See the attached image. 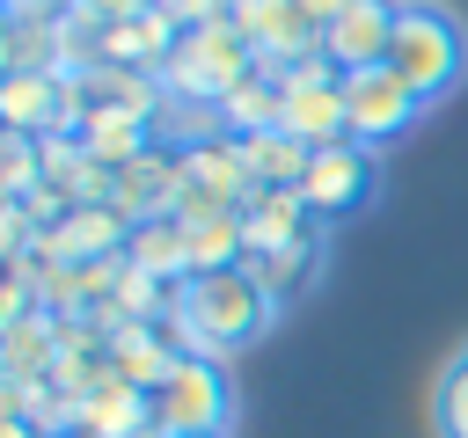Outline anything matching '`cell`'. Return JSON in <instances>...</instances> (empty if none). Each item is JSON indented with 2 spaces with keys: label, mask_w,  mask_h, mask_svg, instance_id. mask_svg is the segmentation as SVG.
Listing matches in <instances>:
<instances>
[{
  "label": "cell",
  "mask_w": 468,
  "mask_h": 438,
  "mask_svg": "<svg viewBox=\"0 0 468 438\" xmlns=\"http://www.w3.org/2000/svg\"><path fill=\"white\" fill-rule=\"evenodd\" d=\"M176 321H183V343H190V358H234V350H249L271 321H278V299L249 277V263L241 270H212V277H190L183 285V307H176Z\"/></svg>",
  "instance_id": "cell-1"
},
{
  "label": "cell",
  "mask_w": 468,
  "mask_h": 438,
  "mask_svg": "<svg viewBox=\"0 0 468 438\" xmlns=\"http://www.w3.org/2000/svg\"><path fill=\"white\" fill-rule=\"evenodd\" d=\"M256 66H263V58H256V44L241 36V22H234V15H219V22L183 29V44H176V51H168V66H161V88H168L176 102L219 110V95H234Z\"/></svg>",
  "instance_id": "cell-2"
},
{
  "label": "cell",
  "mask_w": 468,
  "mask_h": 438,
  "mask_svg": "<svg viewBox=\"0 0 468 438\" xmlns=\"http://www.w3.org/2000/svg\"><path fill=\"white\" fill-rule=\"evenodd\" d=\"M388 66H395L424 102H439V95L468 73V29H461L453 7H439V0H402V22H395V51H388Z\"/></svg>",
  "instance_id": "cell-3"
},
{
  "label": "cell",
  "mask_w": 468,
  "mask_h": 438,
  "mask_svg": "<svg viewBox=\"0 0 468 438\" xmlns=\"http://www.w3.org/2000/svg\"><path fill=\"white\" fill-rule=\"evenodd\" d=\"M278 80H285V117H278V131H292L300 146H336V139H351V117H344V73H336L329 51L285 66Z\"/></svg>",
  "instance_id": "cell-4"
},
{
  "label": "cell",
  "mask_w": 468,
  "mask_h": 438,
  "mask_svg": "<svg viewBox=\"0 0 468 438\" xmlns=\"http://www.w3.org/2000/svg\"><path fill=\"white\" fill-rule=\"evenodd\" d=\"M300 197H307V212H314L322 226H336V219L366 212V204L380 197V153H373V146H358V139L314 146V161H307V182H300Z\"/></svg>",
  "instance_id": "cell-5"
},
{
  "label": "cell",
  "mask_w": 468,
  "mask_h": 438,
  "mask_svg": "<svg viewBox=\"0 0 468 438\" xmlns=\"http://www.w3.org/2000/svg\"><path fill=\"white\" fill-rule=\"evenodd\" d=\"M227 423H234V387H227L219 358H183L154 387V431L161 438H176V431H227Z\"/></svg>",
  "instance_id": "cell-6"
},
{
  "label": "cell",
  "mask_w": 468,
  "mask_h": 438,
  "mask_svg": "<svg viewBox=\"0 0 468 438\" xmlns=\"http://www.w3.org/2000/svg\"><path fill=\"white\" fill-rule=\"evenodd\" d=\"M344 117H351V139L380 153L388 139H402L424 117V95L395 66H366V73H344Z\"/></svg>",
  "instance_id": "cell-7"
},
{
  "label": "cell",
  "mask_w": 468,
  "mask_h": 438,
  "mask_svg": "<svg viewBox=\"0 0 468 438\" xmlns=\"http://www.w3.org/2000/svg\"><path fill=\"white\" fill-rule=\"evenodd\" d=\"M88 117L73 73H7L0 80V124L29 131V139H73Z\"/></svg>",
  "instance_id": "cell-8"
},
{
  "label": "cell",
  "mask_w": 468,
  "mask_h": 438,
  "mask_svg": "<svg viewBox=\"0 0 468 438\" xmlns=\"http://www.w3.org/2000/svg\"><path fill=\"white\" fill-rule=\"evenodd\" d=\"M234 22H241V36L256 44V58H263L271 73H285V66H300V58L322 51V29L307 22L300 0H241Z\"/></svg>",
  "instance_id": "cell-9"
},
{
  "label": "cell",
  "mask_w": 468,
  "mask_h": 438,
  "mask_svg": "<svg viewBox=\"0 0 468 438\" xmlns=\"http://www.w3.org/2000/svg\"><path fill=\"white\" fill-rule=\"evenodd\" d=\"M395 22H402V0H351V7L322 29V51L336 58V73L388 66V51H395Z\"/></svg>",
  "instance_id": "cell-10"
},
{
  "label": "cell",
  "mask_w": 468,
  "mask_h": 438,
  "mask_svg": "<svg viewBox=\"0 0 468 438\" xmlns=\"http://www.w3.org/2000/svg\"><path fill=\"white\" fill-rule=\"evenodd\" d=\"M176 197H183V146H154V153H139L132 168H117V190H110V204L132 219V226H146V219H176Z\"/></svg>",
  "instance_id": "cell-11"
},
{
  "label": "cell",
  "mask_w": 468,
  "mask_h": 438,
  "mask_svg": "<svg viewBox=\"0 0 468 438\" xmlns=\"http://www.w3.org/2000/svg\"><path fill=\"white\" fill-rule=\"evenodd\" d=\"M124 241H132V219L117 204H80L37 234V256L44 263H102V256H124Z\"/></svg>",
  "instance_id": "cell-12"
},
{
  "label": "cell",
  "mask_w": 468,
  "mask_h": 438,
  "mask_svg": "<svg viewBox=\"0 0 468 438\" xmlns=\"http://www.w3.org/2000/svg\"><path fill=\"white\" fill-rule=\"evenodd\" d=\"M73 88H80V102L88 110H124V117H139V124H154L161 131V117H168V88H161V73H132V66H110V58H95V66H80L73 73Z\"/></svg>",
  "instance_id": "cell-13"
},
{
  "label": "cell",
  "mask_w": 468,
  "mask_h": 438,
  "mask_svg": "<svg viewBox=\"0 0 468 438\" xmlns=\"http://www.w3.org/2000/svg\"><path fill=\"white\" fill-rule=\"evenodd\" d=\"M176 44H183V22H176L168 7H154V0H146L139 15L110 22V29L95 36V58H110V66H132V73H161Z\"/></svg>",
  "instance_id": "cell-14"
},
{
  "label": "cell",
  "mask_w": 468,
  "mask_h": 438,
  "mask_svg": "<svg viewBox=\"0 0 468 438\" xmlns=\"http://www.w3.org/2000/svg\"><path fill=\"white\" fill-rule=\"evenodd\" d=\"M183 182L205 190L212 204H234V212L256 197V175H249L234 131H205V139H190V146H183Z\"/></svg>",
  "instance_id": "cell-15"
},
{
  "label": "cell",
  "mask_w": 468,
  "mask_h": 438,
  "mask_svg": "<svg viewBox=\"0 0 468 438\" xmlns=\"http://www.w3.org/2000/svg\"><path fill=\"white\" fill-rule=\"evenodd\" d=\"M73 438H161V431H154V394L132 387V380L102 387V394L73 416Z\"/></svg>",
  "instance_id": "cell-16"
},
{
  "label": "cell",
  "mask_w": 468,
  "mask_h": 438,
  "mask_svg": "<svg viewBox=\"0 0 468 438\" xmlns=\"http://www.w3.org/2000/svg\"><path fill=\"white\" fill-rule=\"evenodd\" d=\"M241 226H249V256H256V248H285V241L322 234V219L307 212L300 190H256V197L241 204Z\"/></svg>",
  "instance_id": "cell-17"
},
{
  "label": "cell",
  "mask_w": 468,
  "mask_h": 438,
  "mask_svg": "<svg viewBox=\"0 0 468 438\" xmlns=\"http://www.w3.org/2000/svg\"><path fill=\"white\" fill-rule=\"evenodd\" d=\"M58 365V314H22L0 328V380H51Z\"/></svg>",
  "instance_id": "cell-18"
},
{
  "label": "cell",
  "mask_w": 468,
  "mask_h": 438,
  "mask_svg": "<svg viewBox=\"0 0 468 438\" xmlns=\"http://www.w3.org/2000/svg\"><path fill=\"white\" fill-rule=\"evenodd\" d=\"M219 131H234V139H256V131H278V117H285V80L271 73V66H256L234 95H219Z\"/></svg>",
  "instance_id": "cell-19"
},
{
  "label": "cell",
  "mask_w": 468,
  "mask_h": 438,
  "mask_svg": "<svg viewBox=\"0 0 468 438\" xmlns=\"http://www.w3.org/2000/svg\"><path fill=\"white\" fill-rule=\"evenodd\" d=\"M73 139H80L102 168H132L139 153H154V146H161V131H154V124H139V117H124V110H88Z\"/></svg>",
  "instance_id": "cell-20"
},
{
  "label": "cell",
  "mask_w": 468,
  "mask_h": 438,
  "mask_svg": "<svg viewBox=\"0 0 468 438\" xmlns=\"http://www.w3.org/2000/svg\"><path fill=\"white\" fill-rule=\"evenodd\" d=\"M314 270H322V234L285 241V248H256V256H249V277H256L278 307H292V299L314 285Z\"/></svg>",
  "instance_id": "cell-21"
},
{
  "label": "cell",
  "mask_w": 468,
  "mask_h": 438,
  "mask_svg": "<svg viewBox=\"0 0 468 438\" xmlns=\"http://www.w3.org/2000/svg\"><path fill=\"white\" fill-rule=\"evenodd\" d=\"M124 263H132V270H146V277L190 285V234H183V219H146V226H132Z\"/></svg>",
  "instance_id": "cell-22"
},
{
  "label": "cell",
  "mask_w": 468,
  "mask_h": 438,
  "mask_svg": "<svg viewBox=\"0 0 468 438\" xmlns=\"http://www.w3.org/2000/svg\"><path fill=\"white\" fill-rule=\"evenodd\" d=\"M241 161H249L256 190H300V182H307L314 146H300L292 131H256V139H241Z\"/></svg>",
  "instance_id": "cell-23"
},
{
  "label": "cell",
  "mask_w": 468,
  "mask_h": 438,
  "mask_svg": "<svg viewBox=\"0 0 468 438\" xmlns=\"http://www.w3.org/2000/svg\"><path fill=\"white\" fill-rule=\"evenodd\" d=\"M190 277H212V270H241L249 263V226L241 212H212V219H190Z\"/></svg>",
  "instance_id": "cell-24"
},
{
  "label": "cell",
  "mask_w": 468,
  "mask_h": 438,
  "mask_svg": "<svg viewBox=\"0 0 468 438\" xmlns=\"http://www.w3.org/2000/svg\"><path fill=\"white\" fill-rule=\"evenodd\" d=\"M431 438H468V343L431 380Z\"/></svg>",
  "instance_id": "cell-25"
},
{
  "label": "cell",
  "mask_w": 468,
  "mask_h": 438,
  "mask_svg": "<svg viewBox=\"0 0 468 438\" xmlns=\"http://www.w3.org/2000/svg\"><path fill=\"white\" fill-rule=\"evenodd\" d=\"M37 182H44V146H37L29 131H7V139H0V197L22 204Z\"/></svg>",
  "instance_id": "cell-26"
},
{
  "label": "cell",
  "mask_w": 468,
  "mask_h": 438,
  "mask_svg": "<svg viewBox=\"0 0 468 438\" xmlns=\"http://www.w3.org/2000/svg\"><path fill=\"white\" fill-rule=\"evenodd\" d=\"M146 0H73V15L80 22H95V29H110V22H124V15H139Z\"/></svg>",
  "instance_id": "cell-27"
},
{
  "label": "cell",
  "mask_w": 468,
  "mask_h": 438,
  "mask_svg": "<svg viewBox=\"0 0 468 438\" xmlns=\"http://www.w3.org/2000/svg\"><path fill=\"white\" fill-rule=\"evenodd\" d=\"M300 7H307V22H314V29H329V22H336L351 0H300Z\"/></svg>",
  "instance_id": "cell-28"
},
{
  "label": "cell",
  "mask_w": 468,
  "mask_h": 438,
  "mask_svg": "<svg viewBox=\"0 0 468 438\" xmlns=\"http://www.w3.org/2000/svg\"><path fill=\"white\" fill-rule=\"evenodd\" d=\"M176 438H227V431H176Z\"/></svg>",
  "instance_id": "cell-29"
}]
</instances>
